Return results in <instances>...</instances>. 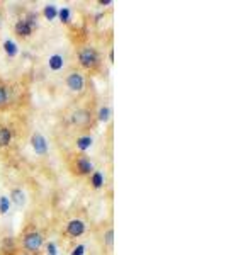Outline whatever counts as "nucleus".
<instances>
[{
	"label": "nucleus",
	"mask_w": 226,
	"mask_h": 255,
	"mask_svg": "<svg viewBox=\"0 0 226 255\" xmlns=\"http://www.w3.org/2000/svg\"><path fill=\"white\" fill-rule=\"evenodd\" d=\"M2 48H3V53H5V56H7V58H10V60L15 58V56L19 55V46H17V43H15L14 39L7 38L2 43Z\"/></svg>",
	"instance_id": "obj_16"
},
{
	"label": "nucleus",
	"mask_w": 226,
	"mask_h": 255,
	"mask_svg": "<svg viewBox=\"0 0 226 255\" xmlns=\"http://www.w3.org/2000/svg\"><path fill=\"white\" fill-rule=\"evenodd\" d=\"M67 168L70 170V174L77 179H85L96 170L92 158L87 153H80V151H73L67 157Z\"/></svg>",
	"instance_id": "obj_4"
},
{
	"label": "nucleus",
	"mask_w": 226,
	"mask_h": 255,
	"mask_svg": "<svg viewBox=\"0 0 226 255\" xmlns=\"http://www.w3.org/2000/svg\"><path fill=\"white\" fill-rule=\"evenodd\" d=\"M0 24H2V7H0Z\"/></svg>",
	"instance_id": "obj_27"
},
{
	"label": "nucleus",
	"mask_w": 226,
	"mask_h": 255,
	"mask_svg": "<svg viewBox=\"0 0 226 255\" xmlns=\"http://www.w3.org/2000/svg\"><path fill=\"white\" fill-rule=\"evenodd\" d=\"M41 15H43L46 20H55L56 17H58V7H56L55 3H48V5L43 7Z\"/></svg>",
	"instance_id": "obj_19"
},
{
	"label": "nucleus",
	"mask_w": 226,
	"mask_h": 255,
	"mask_svg": "<svg viewBox=\"0 0 226 255\" xmlns=\"http://www.w3.org/2000/svg\"><path fill=\"white\" fill-rule=\"evenodd\" d=\"M87 179H89V186L92 187L94 191H101V189H104V186H106V175H104V172L97 170V168L87 177Z\"/></svg>",
	"instance_id": "obj_13"
},
{
	"label": "nucleus",
	"mask_w": 226,
	"mask_h": 255,
	"mask_svg": "<svg viewBox=\"0 0 226 255\" xmlns=\"http://www.w3.org/2000/svg\"><path fill=\"white\" fill-rule=\"evenodd\" d=\"M85 250H87L85 244L75 242V244L72 245V249H70V255H85Z\"/></svg>",
	"instance_id": "obj_21"
},
{
	"label": "nucleus",
	"mask_w": 226,
	"mask_h": 255,
	"mask_svg": "<svg viewBox=\"0 0 226 255\" xmlns=\"http://www.w3.org/2000/svg\"><path fill=\"white\" fill-rule=\"evenodd\" d=\"M14 141V128L9 125L0 126V148H9Z\"/></svg>",
	"instance_id": "obj_12"
},
{
	"label": "nucleus",
	"mask_w": 226,
	"mask_h": 255,
	"mask_svg": "<svg viewBox=\"0 0 226 255\" xmlns=\"http://www.w3.org/2000/svg\"><path fill=\"white\" fill-rule=\"evenodd\" d=\"M65 87L68 89V92H72L73 96H82L87 90V75L77 67H70L63 75Z\"/></svg>",
	"instance_id": "obj_6"
},
{
	"label": "nucleus",
	"mask_w": 226,
	"mask_h": 255,
	"mask_svg": "<svg viewBox=\"0 0 226 255\" xmlns=\"http://www.w3.org/2000/svg\"><path fill=\"white\" fill-rule=\"evenodd\" d=\"M108 60H109V63H113V61H114V51H113V49H109V55H108Z\"/></svg>",
	"instance_id": "obj_25"
},
{
	"label": "nucleus",
	"mask_w": 226,
	"mask_h": 255,
	"mask_svg": "<svg viewBox=\"0 0 226 255\" xmlns=\"http://www.w3.org/2000/svg\"><path fill=\"white\" fill-rule=\"evenodd\" d=\"M97 5H101V7H111V5H114V2H113V0H99Z\"/></svg>",
	"instance_id": "obj_24"
},
{
	"label": "nucleus",
	"mask_w": 226,
	"mask_h": 255,
	"mask_svg": "<svg viewBox=\"0 0 226 255\" xmlns=\"http://www.w3.org/2000/svg\"><path fill=\"white\" fill-rule=\"evenodd\" d=\"M39 14L38 12H27L24 17L17 19L14 22V27H12V31H14V36L17 39H22V41H27L31 38L32 34H34V31L38 29L39 26Z\"/></svg>",
	"instance_id": "obj_5"
},
{
	"label": "nucleus",
	"mask_w": 226,
	"mask_h": 255,
	"mask_svg": "<svg viewBox=\"0 0 226 255\" xmlns=\"http://www.w3.org/2000/svg\"><path fill=\"white\" fill-rule=\"evenodd\" d=\"M43 250L46 255H58V247H56L55 242H46L43 247Z\"/></svg>",
	"instance_id": "obj_22"
},
{
	"label": "nucleus",
	"mask_w": 226,
	"mask_h": 255,
	"mask_svg": "<svg viewBox=\"0 0 226 255\" xmlns=\"http://www.w3.org/2000/svg\"><path fill=\"white\" fill-rule=\"evenodd\" d=\"M68 121L73 128H77V131H80V134L90 133L97 126L96 111L89 108V106H77V108L70 111Z\"/></svg>",
	"instance_id": "obj_2"
},
{
	"label": "nucleus",
	"mask_w": 226,
	"mask_h": 255,
	"mask_svg": "<svg viewBox=\"0 0 226 255\" xmlns=\"http://www.w3.org/2000/svg\"><path fill=\"white\" fill-rule=\"evenodd\" d=\"M15 255H31V254H26V252H17Z\"/></svg>",
	"instance_id": "obj_26"
},
{
	"label": "nucleus",
	"mask_w": 226,
	"mask_h": 255,
	"mask_svg": "<svg viewBox=\"0 0 226 255\" xmlns=\"http://www.w3.org/2000/svg\"><path fill=\"white\" fill-rule=\"evenodd\" d=\"M46 238L38 228H26L17 238L19 252H26L31 255H41Z\"/></svg>",
	"instance_id": "obj_3"
},
{
	"label": "nucleus",
	"mask_w": 226,
	"mask_h": 255,
	"mask_svg": "<svg viewBox=\"0 0 226 255\" xmlns=\"http://www.w3.org/2000/svg\"><path fill=\"white\" fill-rule=\"evenodd\" d=\"M63 67H65V56L61 53H55V55H51L48 58V68L51 72H60V70H63Z\"/></svg>",
	"instance_id": "obj_15"
},
{
	"label": "nucleus",
	"mask_w": 226,
	"mask_h": 255,
	"mask_svg": "<svg viewBox=\"0 0 226 255\" xmlns=\"http://www.w3.org/2000/svg\"><path fill=\"white\" fill-rule=\"evenodd\" d=\"M111 116H113V111H111V108L108 104H104V106H101L97 111H96V119H97V123H108Z\"/></svg>",
	"instance_id": "obj_18"
},
{
	"label": "nucleus",
	"mask_w": 226,
	"mask_h": 255,
	"mask_svg": "<svg viewBox=\"0 0 226 255\" xmlns=\"http://www.w3.org/2000/svg\"><path fill=\"white\" fill-rule=\"evenodd\" d=\"M29 143H31L32 151H34L38 157H46L48 155V151H49L48 139L43 133H41V131H34V133L31 134Z\"/></svg>",
	"instance_id": "obj_8"
},
{
	"label": "nucleus",
	"mask_w": 226,
	"mask_h": 255,
	"mask_svg": "<svg viewBox=\"0 0 226 255\" xmlns=\"http://www.w3.org/2000/svg\"><path fill=\"white\" fill-rule=\"evenodd\" d=\"M9 209H10L9 197H7V196H0V213H2V215H7V213H9Z\"/></svg>",
	"instance_id": "obj_23"
},
{
	"label": "nucleus",
	"mask_w": 226,
	"mask_h": 255,
	"mask_svg": "<svg viewBox=\"0 0 226 255\" xmlns=\"http://www.w3.org/2000/svg\"><path fill=\"white\" fill-rule=\"evenodd\" d=\"M75 63L85 75H96L102 70V55L92 44H82L75 53Z\"/></svg>",
	"instance_id": "obj_1"
},
{
	"label": "nucleus",
	"mask_w": 226,
	"mask_h": 255,
	"mask_svg": "<svg viewBox=\"0 0 226 255\" xmlns=\"http://www.w3.org/2000/svg\"><path fill=\"white\" fill-rule=\"evenodd\" d=\"M9 102H10V89L7 84L0 82V111L9 108Z\"/></svg>",
	"instance_id": "obj_17"
},
{
	"label": "nucleus",
	"mask_w": 226,
	"mask_h": 255,
	"mask_svg": "<svg viewBox=\"0 0 226 255\" xmlns=\"http://www.w3.org/2000/svg\"><path fill=\"white\" fill-rule=\"evenodd\" d=\"M61 24L65 26H70L72 24V9L70 7H58V17Z\"/></svg>",
	"instance_id": "obj_20"
},
{
	"label": "nucleus",
	"mask_w": 226,
	"mask_h": 255,
	"mask_svg": "<svg viewBox=\"0 0 226 255\" xmlns=\"http://www.w3.org/2000/svg\"><path fill=\"white\" fill-rule=\"evenodd\" d=\"M19 252L17 247V238L14 237H5L0 244V255H15Z\"/></svg>",
	"instance_id": "obj_10"
},
{
	"label": "nucleus",
	"mask_w": 226,
	"mask_h": 255,
	"mask_svg": "<svg viewBox=\"0 0 226 255\" xmlns=\"http://www.w3.org/2000/svg\"><path fill=\"white\" fill-rule=\"evenodd\" d=\"M87 233V223L82 218H72L65 223L63 230H61V237H65L67 240L77 242Z\"/></svg>",
	"instance_id": "obj_7"
},
{
	"label": "nucleus",
	"mask_w": 226,
	"mask_h": 255,
	"mask_svg": "<svg viewBox=\"0 0 226 255\" xmlns=\"http://www.w3.org/2000/svg\"><path fill=\"white\" fill-rule=\"evenodd\" d=\"M9 201L10 204H14L17 209H22L24 206H26V192L22 191V187H12L10 192H9Z\"/></svg>",
	"instance_id": "obj_9"
},
{
	"label": "nucleus",
	"mask_w": 226,
	"mask_h": 255,
	"mask_svg": "<svg viewBox=\"0 0 226 255\" xmlns=\"http://www.w3.org/2000/svg\"><path fill=\"white\" fill-rule=\"evenodd\" d=\"M101 244L104 247L108 252L113 250V245H114V230H113V225H108L106 226V230H102V235H101Z\"/></svg>",
	"instance_id": "obj_14"
},
{
	"label": "nucleus",
	"mask_w": 226,
	"mask_h": 255,
	"mask_svg": "<svg viewBox=\"0 0 226 255\" xmlns=\"http://www.w3.org/2000/svg\"><path fill=\"white\" fill-rule=\"evenodd\" d=\"M92 145H94V138L90 133H82L75 139V148L80 153H87V150H90Z\"/></svg>",
	"instance_id": "obj_11"
}]
</instances>
